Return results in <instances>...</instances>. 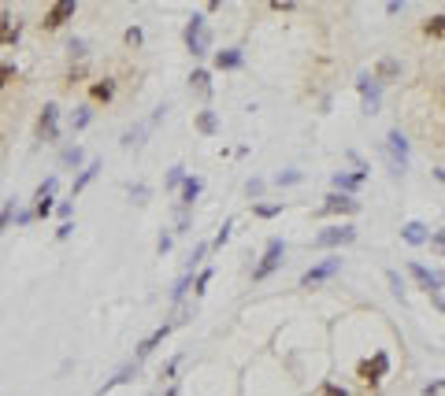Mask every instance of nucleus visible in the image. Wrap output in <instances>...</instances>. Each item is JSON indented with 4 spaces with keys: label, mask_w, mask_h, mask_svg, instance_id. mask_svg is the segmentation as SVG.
<instances>
[{
    "label": "nucleus",
    "mask_w": 445,
    "mask_h": 396,
    "mask_svg": "<svg viewBox=\"0 0 445 396\" xmlns=\"http://www.w3.org/2000/svg\"><path fill=\"white\" fill-rule=\"evenodd\" d=\"M386 163H390V175L394 178H404V170H409V137L401 130H390L386 134Z\"/></svg>",
    "instance_id": "f257e3e1"
},
{
    "label": "nucleus",
    "mask_w": 445,
    "mask_h": 396,
    "mask_svg": "<svg viewBox=\"0 0 445 396\" xmlns=\"http://www.w3.org/2000/svg\"><path fill=\"white\" fill-rule=\"evenodd\" d=\"M182 41L193 56H208V48H212V30H208V19L204 15H193L186 22V30H182Z\"/></svg>",
    "instance_id": "f03ea898"
},
{
    "label": "nucleus",
    "mask_w": 445,
    "mask_h": 396,
    "mask_svg": "<svg viewBox=\"0 0 445 396\" xmlns=\"http://www.w3.org/2000/svg\"><path fill=\"white\" fill-rule=\"evenodd\" d=\"M282 256H286V241H282V237H271L267 248H264V256H260V263L253 267V282L271 278V274L282 267Z\"/></svg>",
    "instance_id": "7ed1b4c3"
},
{
    "label": "nucleus",
    "mask_w": 445,
    "mask_h": 396,
    "mask_svg": "<svg viewBox=\"0 0 445 396\" xmlns=\"http://www.w3.org/2000/svg\"><path fill=\"white\" fill-rule=\"evenodd\" d=\"M338 271H342V256H326V259L316 263V267H308L305 274H300V285H305V289H316V285H323V282H331Z\"/></svg>",
    "instance_id": "20e7f679"
},
{
    "label": "nucleus",
    "mask_w": 445,
    "mask_h": 396,
    "mask_svg": "<svg viewBox=\"0 0 445 396\" xmlns=\"http://www.w3.org/2000/svg\"><path fill=\"white\" fill-rule=\"evenodd\" d=\"M352 241H357V230H352L349 222H342V226L319 230L316 237H312V248H342V245H352Z\"/></svg>",
    "instance_id": "39448f33"
},
{
    "label": "nucleus",
    "mask_w": 445,
    "mask_h": 396,
    "mask_svg": "<svg viewBox=\"0 0 445 396\" xmlns=\"http://www.w3.org/2000/svg\"><path fill=\"white\" fill-rule=\"evenodd\" d=\"M357 93H360V104H364V111L375 115L378 108H383V86L375 82V74H357Z\"/></svg>",
    "instance_id": "423d86ee"
},
{
    "label": "nucleus",
    "mask_w": 445,
    "mask_h": 396,
    "mask_svg": "<svg viewBox=\"0 0 445 396\" xmlns=\"http://www.w3.org/2000/svg\"><path fill=\"white\" fill-rule=\"evenodd\" d=\"M357 374H360L364 385H378V381L390 374V355H386V352H375L371 360H364V363L357 367Z\"/></svg>",
    "instance_id": "0eeeda50"
},
{
    "label": "nucleus",
    "mask_w": 445,
    "mask_h": 396,
    "mask_svg": "<svg viewBox=\"0 0 445 396\" xmlns=\"http://www.w3.org/2000/svg\"><path fill=\"white\" fill-rule=\"evenodd\" d=\"M357 211H360V200L357 196H345V193H331L319 204V215H357Z\"/></svg>",
    "instance_id": "6e6552de"
},
{
    "label": "nucleus",
    "mask_w": 445,
    "mask_h": 396,
    "mask_svg": "<svg viewBox=\"0 0 445 396\" xmlns=\"http://www.w3.org/2000/svg\"><path fill=\"white\" fill-rule=\"evenodd\" d=\"M182 319H175V322H164V326H156L152 329V334L145 337V341H141V345H138V352H134V363H141V360H149V355L156 352V348H160L164 345V341H167V334H171V329L178 326Z\"/></svg>",
    "instance_id": "1a4fd4ad"
},
{
    "label": "nucleus",
    "mask_w": 445,
    "mask_h": 396,
    "mask_svg": "<svg viewBox=\"0 0 445 396\" xmlns=\"http://www.w3.org/2000/svg\"><path fill=\"white\" fill-rule=\"evenodd\" d=\"M56 186H60V175H48L41 186H37V193H34V215H48L52 211V196H56Z\"/></svg>",
    "instance_id": "9d476101"
},
{
    "label": "nucleus",
    "mask_w": 445,
    "mask_h": 396,
    "mask_svg": "<svg viewBox=\"0 0 445 396\" xmlns=\"http://www.w3.org/2000/svg\"><path fill=\"white\" fill-rule=\"evenodd\" d=\"M37 137L41 141H56L60 137V108L56 104H45V111L37 115Z\"/></svg>",
    "instance_id": "9b49d317"
},
{
    "label": "nucleus",
    "mask_w": 445,
    "mask_h": 396,
    "mask_svg": "<svg viewBox=\"0 0 445 396\" xmlns=\"http://www.w3.org/2000/svg\"><path fill=\"white\" fill-rule=\"evenodd\" d=\"M74 11H78V4H74V0H56V4H52V8L45 11L41 26H45V30H60V26L67 22V19L74 15Z\"/></svg>",
    "instance_id": "f8f14e48"
},
{
    "label": "nucleus",
    "mask_w": 445,
    "mask_h": 396,
    "mask_svg": "<svg viewBox=\"0 0 445 396\" xmlns=\"http://www.w3.org/2000/svg\"><path fill=\"white\" fill-rule=\"evenodd\" d=\"M409 274H412V278H416V282H420V289H423V293H427V296H434V293H441V289H445V282H441V274H434V271H427V267H423V263H409Z\"/></svg>",
    "instance_id": "ddd939ff"
},
{
    "label": "nucleus",
    "mask_w": 445,
    "mask_h": 396,
    "mask_svg": "<svg viewBox=\"0 0 445 396\" xmlns=\"http://www.w3.org/2000/svg\"><path fill=\"white\" fill-rule=\"evenodd\" d=\"M401 237H404V245H412V248H420V245H430V230L423 226V222H404L401 226Z\"/></svg>",
    "instance_id": "4468645a"
},
{
    "label": "nucleus",
    "mask_w": 445,
    "mask_h": 396,
    "mask_svg": "<svg viewBox=\"0 0 445 396\" xmlns=\"http://www.w3.org/2000/svg\"><path fill=\"white\" fill-rule=\"evenodd\" d=\"M201 189H204L201 178H186V182H182V189H178V196H182V200H178V211H190L193 204H197Z\"/></svg>",
    "instance_id": "2eb2a0df"
},
{
    "label": "nucleus",
    "mask_w": 445,
    "mask_h": 396,
    "mask_svg": "<svg viewBox=\"0 0 445 396\" xmlns=\"http://www.w3.org/2000/svg\"><path fill=\"white\" fill-rule=\"evenodd\" d=\"M238 67H245L241 48H222V52H215V71H238Z\"/></svg>",
    "instance_id": "dca6fc26"
},
{
    "label": "nucleus",
    "mask_w": 445,
    "mask_h": 396,
    "mask_svg": "<svg viewBox=\"0 0 445 396\" xmlns=\"http://www.w3.org/2000/svg\"><path fill=\"white\" fill-rule=\"evenodd\" d=\"M364 178H368V175H360V170H357V175H342V170H338V175H334V193L352 196V193L364 186Z\"/></svg>",
    "instance_id": "f3484780"
},
{
    "label": "nucleus",
    "mask_w": 445,
    "mask_h": 396,
    "mask_svg": "<svg viewBox=\"0 0 445 396\" xmlns=\"http://www.w3.org/2000/svg\"><path fill=\"white\" fill-rule=\"evenodd\" d=\"M100 175V160H89L82 170H78V178H74V186H71V196H78V193H82L86 186H89V182H93Z\"/></svg>",
    "instance_id": "a211bd4d"
},
{
    "label": "nucleus",
    "mask_w": 445,
    "mask_h": 396,
    "mask_svg": "<svg viewBox=\"0 0 445 396\" xmlns=\"http://www.w3.org/2000/svg\"><path fill=\"white\" fill-rule=\"evenodd\" d=\"M145 134H149V123H138V126H130L126 134L119 137V144L123 149H141V144H145Z\"/></svg>",
    "instance_id": "6ab92c4d"
},
{
    "label": "nucleus",
    "mask_w": 445,
    "mask_h": 396,
    "mask_svg": "<svg viewBox=\"0 0 445 396\" xmlns=\"http://www.w3.org/2000/svg\"><path fill=\"white\" fill-rule=\"evenodd\" d=\"M19 41V22L11 15H0V45H15Z\"/></svg>",
    "instance_id": "aec40b11"
},
{
    "label": "nucleus",
    "mask_w": 445,
    "mask_h": 396,
    "mask_svg": "<svg viewBox=\"0 0 445 396\" xmlns=\"http://www.w3.org/2000/svg\"><path fill=\"white\" fill-rule=\"evenodd\" d=\"M197 130H201L204 137H215V134H219V115L204 108V111L197 115Z\"/></svg>",
    "instance_id": "412c9836"
},
{
    "label": "nucleus",
    "mask_w": 445,
    "mask_h": 396,
    "mask_svg": "<svg viewBox=\"0 0 445 396\" xmlns=\"http://www.w3.org/2000/svg\"><path fill=\"white\" fill-rule=\"evenodd\" d=\"M401 74V67H397V60H378V67H375V82L383 86V82H390V78H397Z\"/></svg>",
    "instance_id": "4be33fe9"
},
{
    "label": "nucleus",
    "mask_w": 445,
    "mask_h": 396,
    "mask_svg": "<svg viewBox=\"0 0 445 396\" xmlns=\"http://www.w3.org/2000/svg\"><path fill=\"white\" fill-rule=\"evenodd\" d=\"M190 86L197 89V93H201L204 100L212 97V74H208V71H193V74H190Z\"/></svg>",
    "instance_id": "5701e85b"
},
{
    "label": "nucleus",
    "mask_w": 445,
    "mask_h": 396,
    "mask_svg": "<svg viewBox=\"0 0 445 396\" xmlns=\"http://www.w3.org/2000/svg\"><path fill=\"white\" fill-rule=\"evenodd\" d=\"M138 367H141V363H126V367H123V371H119V374H115V378H112V381H104V389H100V392H112L115 385H123V381H130V378H134V374H138Z\"/></svg>",
    "instance_id": "b1692460"
},
{
    "label": "nucleus",
    "mask_w": 445,
    "mask_h": 396,
    "mask_svg": "<svg viewBox=\"0 0 445 396\" xmlns=\"http://www.w3.org/2000/svg\"><path fill=\"white\" fill-rule=\"evenodd\" d=\"M89 123H93V111H89V108H74V115H71V134H82Z\"/></svg>",
    "instance_id": "393cba45"
},
{
    "label": "nucleus",
    "mask_w": 445,
    "mask_h": 396,
    "mask_svg": "<svg viewBox=\"0 0 445 396\" xmlns=\"http://www.w3.org/2000/svg\"><path fill=\"white\" fill-rule=\"evenodd\" d=\"M89 93H93V100H104V104H108V100L115 97V82H112V78H104V82H93V89H89Z\"/></svg>",
    "instance_id": "a878e982"
},
{
    "label": "nucleus",
    "mask_w": 445,
    "mask_h": 396,
    "mask_svg": "<svg viewBox=\"0 0 445 396\" xmlns=\"http://www.w3.org/2000/svg\"><path fill=\"white\" fill-rule=\"evenodd\" d=\"M60 163H63V167H82V163H86V152L78 149V144H71V149H63Z\"/></svg>",
    "instance_id": "bb28decb"
},
{
    "label": "nucleus",
    "mask_w": 445,
    "mask_h": 396,
    "mask_svg": "<svg viewBox=\"0 0 445 396\" xmlns=\"http://www.w3.org/2000/svg\"><path fill=\"white\" fill-rule=\"evenodd\" d=\"M423 34L427 37H445V15H430L423 22Z\"/></svg>",
    "instance_id": "cd10ccee"
},
{
    "label": "nucleus",
    "mask_w": 445,
    "mask_h": 396,
    "mask_svg": "<svg viewBox=\"0 0 445 396\" xmlns=\"http://www.w3.org/2000/svg\"><path fill=\"white\" fill-rule=\"evenodd\" d=\"M182 182H186V167H171V170H167V182H164V186L167 189H182Z\"/></svg>",
    "instance_id": "c85d7f7f"
},
{
    "label": "nucleus",
    "mask_w": 445,
    "mask_h": 396,
    "mask_svg": "<svg viewBox=\"0 0 445 396\" xmlns=\"http://www.w3.org/2000/svg\"><path fill=\"white\" fill-rule=\"evenodd\" d=\"M15 207H19V200H4V207H0V233L11 226V219H15Z\"/></svg>",
    "instance_id": "c756f323"
},
{
    "label": "nucleus",
    "mask_w": 445,
    "mask_h": 396,
    "mask_svg": "<svg viewBox=\"0 0 445 396\" xmlns=\"http://www.w3.org/2000/svg\"><path fill=\"white\" fill-rule=\"evenodd\" d=\"M386 282H390V289H394V296L404 303V300H409V293H404V282H401V274L397 271H386Z\"/></svg>",
    "instance_id": "7c9ffc66"
},
{
    "label": "nucleus",
    "mask_w": 445,
    "mask_h": 396,
    "mask_svg": "<svg viewBox=\"0 0 445 396\" xmlns=\"http://www.w3.org/2000/svg\"><path fill=\"white\" fill-rule=\"evenodd\" d=\"M297 182H305L300 170H279V175H274V186H297Z\"/></svg>",
    "instance_id": "2f4dec72"
},
{
    "label": "nucleus",
    "mask_w": 445,
    "mask_h": 396,
    "mask_svg": "<svg viewBox=\"0 0 445 396\" xmlns=\"http://www.w3.org/2000/svg\"><path fill=\"white\" fill-rule=\"evenodd\" d=\"M212 278H215V271H212V267H204V271L197 274V278H193V293L204 296V289H208V282H212Z\"/></svg>",
    "instance_id": "473e14b6"
},
{
    "label": "nucleus",
    "mask_w": 445,
    "mask_h": 396,
    "mask_svg": "<svg viewBox=\"0 0 445 396\" xmlns=\"http://www.w3.org/2000/svg\"><path fill=\"white\" fill-rule=\"evenodd\" d=\"M123 41H126L130 48H138L141 41H145V30H141V26H126V34H123Z\"/></svg>",
    "instance_id": "72a5a7b5"
},
{
    "label": "nucleus",
    "mask_w": 445,
    "mask_h": 396,
    "mask_svg": "<svg viewBox=\"0 0 445 396\" xmlns=\"http://www.w3.org/2000/svg\"><path fill=\"white\" fill-rule=\"evenodd\" d=\"M204 256H208V245L201 241V245H197V248H193V252H190V263H186V274H193V267H197V263H201Z\"/></svg>",
    "instance_id": "f704fd0d"
},
{
    "label": "nucleus",
    "mask_w": 445,
    "mask_h": 396,
    "mask_svg": "<svg viewBox=\"0 0 445 396\" xmlns=\"http://www.w3.org/2000/svg\"><path fill=\"white\" fill-rule=\"evenodd\" d=\"M253 211L260 219H274V215H282V204H256Z\"/></svg>",
    "instance_id": "c9c22d12"
},
{
    "label": "nucleus",
    "mask_w": 445,
    "mask_h": 396,
    "mask_svg": "<svg viewBox=\"0 0 445 396\" xmlns=\"http://www.w3.org/2000/svg\"><path fill=\"white\" fill-rule=\"evenodd\" d=\"M230 233H234V219H227V222L219 226V233H215V248L227 245V241H230Z\"/></svg>",
    "instance_id": "e433bc0d"
},
{
    "label": "nucleus",
    "mask_w": 445,
    "mask_h": 396,
    "mask_svg": "<svg viewBox=\"0 0 445 396\" xmlns=\"http://www.w3.org/2000/svg\"><path fill=\"white\" fill-rule=\"evenodd\" d=\"M316 396H349L342 385H338V381H323V385H319V392Z\"/></svg>",
    "instance_id": "4c0bfd02"
},
{
    "label": "nucleus",
    "mask_w": 445,
    "mask_h": 396,
    "mask_svg": "<svg viewBox=\"0 0 445 396\" xmlns=\"http://www.w3.org/2000/svg\"><path fill=\"white\" fill-rule=\"evenodd\" d=\"M11 78H15V63H0V89H4Z\"/></svg>",
    "instance_id": "58836bf2"
},
{
    "label": "nucleus",
    "mask_w": 445,
    "mask_h": 396,
    "mask_svg": "<svg viewBox=\"0 0 445 396\" xmlns=\"http://www.w3.org/2000/svg\"><path fill=\"white\" fill-rule=\"evenodd\" d=\"M171 241H175V237L164 230V233H160V241H156V252H160V256H167V252H171Z\"/></svg>",
    "instance_id": "ea45409f"
},
{
    "label": "nucleus",
    "mask_w": 445,
    "mask_h": 396,
    "mask_svg": "<svg viewBox=\"0 0 445 396\" xmlns=\"http://www.w3.org/2000/svg\"><path fill=\"white\" fill-rule=\"evenodd\" d=\"M245 193H248V196H260V193H264V178H248Z\"/></svg>",
    "instance_id": "a19ab883"
},
{
    "label": "nucleus",
    "mask_w": 445,
    "mask_h": 396,
    "mask_svg": "<svg viewBox=\"0 0 445 396\" xmlns=\"http://www.w3.org/2000/svg\"><path fill=\"white\" fill-rule=\"evenodd\" d=\"M34 219V207H26V211H15V226H26V222Z\"/></svg>",
    "instance_id": "79ce46f5"
},
{
    "label": "nucleus",
    "mask_w": 445,
    "mask_h": 396,
    "mask_svg": "<svg viewBox=\"0 0 445 396\" xmlns=\"http://www.w3.org/2000/svg\"><path fill=\"white\" fill-rule=\"evenodd\" d=\"M434 392H445V381H430V385H423V396H434Z\"/></svg>",
    "instance_id": "37998d69"
},
{
    "label": "nucleus",
    "mask_w": 445,
    "mask_h": 396,
    "mask_svg": "<svg viewBox=\"0 0 445 396\" xmlns=\"http://www.w3.org/2000/svg\"><path fill=\"white\" fill-rule=\"evenodd\" d=\"M74 233V222H63V226L56 230V237H60V241H67V237Z\"/></svg>",
    "instance_id": "c03bdc74"
},
{
    "label": "nucleus",
    "mask_w": 445,
    "mask_h": 396,
    "mask_svg": "<svg viewBox=\"0 0 445 396\" xmlns=\"http://www.w3.org/2000/svg\"><path fill=\"white\" fill-rule=\"evenodd\" d=\"M130 193H134V200H138V204H145V200H149V189H145V186H134Z\"/></svg>",
    "instance_id": "a18cd8bd"
},
{
    "label": "nucleus",
    "mask_w": 445,
    "mask_h": 396,
    "mask_svg": "<svg viewBox=\"0 0 445 396\" xmlns=\"http://www.w3.org/2000/svg\"><path fill=\"white\" fill-rule=\"evenodd\" d=\"M430 245H434V248H438V252H445V230H438L434 237H430Z\"/></svg>",
    "instance_id": "49530a36"
},
{
    "label": "nucleus",
    "mask_w": 445,
    "mask_h": 396,
    "mask_svg": "<svg viewBox=\"0 0 445 396\" xmlns=\"http://www.w3.org/2000/svg\"><path fill=\"white\" fill-rule=\"evenodd\" d=\"M430 303H434V308L445 315V296H441V293H434V296H430Z\"/></svg>",
    "instance_id": "de8ad7c7"
},
{
    "label": "nucleus",
    "mask_w": 445,
    "mask_h": 396,
    "mask_svg": "<svg viewBox=\"0 0 445 396\" xmlns=\"http://www.w3.org/2000/svg\"><path fill=\"white\" fill-rule=\"evenodd\" d=\"M434 178L441 182V186H445V170H434Z\"/></svg>",
    "instance_id": "09e8293b"
}]
</instances>
